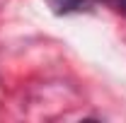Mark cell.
<instances>
[{"mask_svg":"<svg viewBox=\"0 0 126 123\" xmlns=\"http://www.w3.org/2000/svg\"><path fill=\"white\" fill-rule=\"evenodd\" d=\"M116 2L121 5V10H124V12H126V0H116Z\"/></svg>","mask_w":126,"mask_h":123,"instance_id":"2","label":"cell"},{"mask_svg":"<svg viewBox=\"0 0 126 123\" xmlns=\"http://www.w3.org/2000/svg\"><path fill=\"white\" fill-rule=\"evenodd\" d=\"M46 5L56 12V15H70V12L85 10L87 0H46Z\"/></svg>","mask_w":126,"mask_h":123,"instance_id":"1","label":"cell"}]
</instances>
